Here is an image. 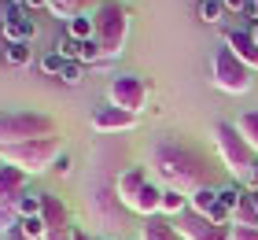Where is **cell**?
I'll list each match as a JSON object with an SVG mask.
<instances>
[{"mask_svg":"<svg viewBox=\"0 0 258 240\" xmlns=\"http://www.w3.org/2000/svg\"><path fill=\"white\" fill-rule=\"evenodd\" d=\"M151 166H155V174L170 188L184 192V196H192V192L210 185L207 155L199 148H192V144H184V140H173V137H162V140L151 144Z\"/></svg>","mask_w":258,"mask_h":240,"instance_id":"1","label":"cell"},{"mask_svg":"<svg viewBox=\"0 0 258 240\" xmlns=\"http://www.w3.org/2000/svg\"><path fill=\"white\" fill-rule=\"evenodd\" d=\"M92 37L103 48V59H118L125 37H129V15L118 0H103V4L92 11Z\"/></svg>","mask_w":258,"mask_h":240,"instance_id":"2","label":"cell"},{"mask_svg":"<svg viewBox=\"0 0 258 240\" xmlns=\"http://www.w3.org/2000/svg\"><path fill=\"white\" fill-rule=\"evenodd\" d=\"M214 148L221 155V163H225V170L232 177H240V181H247V174H251V166L258 163V155L247 140H243V133L236 129V122H214Z\"/></svg>","mask_w":258,"mask_h":240,"instance_id":"3","label":"cell"},{"mask_svg":"<svg viewBox=\"0 0 258 240\" xmlns=\"http://www.w3.org/2000/svg\"><path fill=\"white\" fill-rule=\"evenodd\" d=\"M55 129H59V126H55L52 115H41V111H4V115H0V148L55 137Z\"/></svg>","mask_w":258,"mask_h":240,"instance_id":"4","label":"cell"},{"mask_svg":"<svg viewBox=\"0 0 258 240\" xmlns=\"http://www.w3.org/2000/svg\"><path fill=\"white\" fill-rule=\"evenodd\" d=\"M59 137H44V140H26V144H11V148H0V159L19 166L26 174H44L55 170V159H59Z\"/></svg>","mask_w":258,"mask_h":240,"instance_id":"5","label":"cell"},{"mask_svg":"<svg viewBox=\"0 0 258 240\" xmlns=\"http://www.w3.org/2000/svg\"><path fill=\"white\" fill-rule=\"evenodd\" d=\"M254 70L251 67H243L236 56H232V48L221 41L218 44V52H214V59H210V81L221 89V92H232V96H243L251 85H254Z\"/></svg>","mask_w":258,"mask_h":240,"instance_id":"6","label":"cell"},{"mask_svg":"<svg viewBox=\"0 0 258 240\" xmlns=\"http://www.w3.org/2000/svg\"><path fill=\"white\" fill-rule=\"evenodd\" d=\"M107 104L122 107L129 115H140L148 104V81L137 78V74H122V78H111L107 85Z\"/></svg>","mask_w":258,"mask_h":240,"instance_id":"7","label":"cell"},{"mask_svg":"<svg viewBox=\"0 0 258 240\" xmlns=\"http://www.w3.org/2000/svg\"><path fill=\"white\" fill-rule=\"evenodd\" d=\"M170 225L184 240H232V225H214L207 214H196L192 207L177 218H170Z\"/></svg>","mask_w":258,"mask_h":240,"instance_id":"8","label":"cell"},{"mask_svg":"<svg viewBox=\"0 0 258 240\" xmlns=\"http://www.w3.org/2000/svg\"><path fill=\"white\" fill-rule=\"evenodd\" d=\"M92 129L96 133H129V129H137V115H129L114 104H103L92 111Z\"/></svg>","mask_w":258,"mask_h":240,"instance_id":"9","label":"cell"},{"mask_svg":"<svg viewBox=\"0 0 258 240\" xmlns=\"http://www.w3.org/2000/svg\"><path fill=\"white\" fill-rule=\"evenodd\" d=\"M26 170H19V166L4 163L0 166V203H8V207H15V203L26 196Z\"/></svg>","mask_w":258,"mask_h":240,"instance_id":"10","label":"cell"},{"mask_svg":"<svg viewBox=\"0 0 258 240\" xmlns=\"http://www.w3.org/2000/svg\"><path fill=\"white\" fill-rule=\"evenodd\" d=\"M225 44L232 48V56H236L243 67L258 70V41H254L251 30H229L225 33Z\"/></svg>","mask_w":258,"mask_h":240,"instance_id":"11","label":"cell"},{"mask_svg":"<svg viewBox=\"0 0 258 240\" xmlns=\"http://www.w3.org/2000/svg\"><path fill=\"white\" fill-rule=\"evenodd\" d=\"M148 185V170L144 166H129L125 174H118V181H114V196H118V203H125V207H133L137 192Z\"/></svg>","mask_w":258,"mask_h":240,"instance_id":"12","label":"cell"},{"mask_svg":"<svg viewBox=\"0 0 258 240\" xmlns=\"http://www.w3.org/2000/svg\"><path fill=\"white\" fill-rule=\"evenodd\" d=\"M26 8H11L8 11V22H4V37L11 44H30V37L37 33V26H33V19L22 15Z\"/></svg>","mask_w":258,"mask_h":240,"instance_id":"13","label":"cell"},{"mask_svg":"<svg viewBox=\"0 0 258 240\" xmlns=\"http://www.w3.org/2000/svg\"><path fill=\"white\" fill-rule=\"evenodd\" d=\"M103 0H48V11L55 19H78V15H89V11H96Z\"/></svg>","mask_w":258,"mask_h":240,"instance_id":"14","label":"cell"},{"mask_svg":"<svg viewBox=\"0 0 258 240\" xmlns=\"http://www.w3.org/2000/svg\"><path fill=\"white\" fill-rule=\"evenodd\" d=\"M129 211H137V214H144V218H151V214H159L162 211V188L155 181H148L144 188L137 192V200H133V207Z\"/></svg>","mask_w":258,"mask_h":240,"instance_id":"15","label":"cell"},{"mask_svg":"<svg viewBox=\"0 0 258 240\" xmlns=\"http://www.w3.org/2000/svg\"><path fill=\"white\" fill-rule=\"evenodd\" d=\"M232 225H251V229H258V196L254 192H243L240 203L232 207Z\"/></svg>","mask_w":258,"mask_h":240,"instance_id":"16","label":"cell"},{"mask_svg":"<svg viewBox=\"0 0 258 240\" xmlns=\"http://www.w3.org/2000/svg\"><path fill=\"white\" fill-rule=\"evenodd\" d=\"M140 240H184V236H177V229H173L170 222L144 218V225H140Z\"/></svg>","mask_w":258,"mask_h":240,"instance_id":"17","label":"cell"},{"mask_svg":"<svg viewBox=\"0 0 258 240\" xmlns=\"http://www.w3.org/2000/svg\"><path fill=\"white\" fill-rule=\"evenodd\" d=\"M188 211V196L177 188H162V211L159 214H166V218H177V214Z\"/></svg>","mask_w":258,"mask_h":240,"instance_id":"18","label":"cell"},{"mask_svg":"<svg viewBox=\"0 0 258 240\" xmlns=\"http://www.w3.org/2000/svg\"><path fill=\"white\" fill-rule=\"evenodd\" d=\"M15 211H19V218H41V211H44V192H26V196L15 203Z\"/></svg>","mask_w":258,"mask_h":240,"instance_id":"19","label":"cell"},{"mask_svg":"<svg viewBox=\"0 0 258 240\" xmlns=\"http://www.w3.org/2000/svg\"><path fill=\"white\" fill-rule=\"evenodd\" d=\"M236 129L243 133V140L254 148V155H258V111H243L240 118H236Z\"/></svg>","mask_w":258,"mask_h":240,"instance_id":"20","label":"cell"},{"mask_svg":"<svg viewBox=\"0 0 258 240\" xmlns=\"http://www.w3.org/2000/svg\"><path fill=\"white\" fill-rule=\"evenodd\" d=\"M214 203H218V188H199V192H192V196H188V207L196 211V214H207L210 207H214Z\"/></svg>","mask_w":258,"mask_h":240,"instance_id":"21","label":"cell"},{"mask_svg":"<svg viewBox=\"0 0 258 240\" xmlns=\"http://www.w3.org/2000/svg\"><path fill=\"white\" fill-rule=\"evenodd\" d=\"M67 26H70V37L74 41H89L92 37V15H78V19H70Z\"/></svg>","mask_w":258,"mask_h":240,"instance_id":"22","label":"cell"},{"mask_svg":"<svg viewBox=\"0 0 258 240\" xmlns=\"http://www.w3.org/2000/svg\"><path fill=\"white\" fill-rule=\"evenodd\" d=\"M225 15V0H199V19L203 22H218Z\"/></svg>","mask_w":258,"mask_h":240,"instance_id":"23","label":"cell"},{"mask_svg":"<svg viewBox=\"0 0 258 240\" xmlns=\"http://www.w3.org/2000/svg\"><path fill=\"white\" fill-rule=\"evenodd\" d=\"M19 211L15 207H8V203H0V236H8V233H15L19 229Z\"/></svg>","mask_w":258,"mask_h":240,"instance_id":"24","label":"cell"},{"mask_svg":"<svg viewBox=\"0 0 258 240\" xmlns=\"http://www.w3.org/2000/svg\"><path fill=\"white\" fill-rule=\"evenodd\" d=\"M19 233L30 236V240H44V218H22L19 222Z\"/></svg>","mask_w":258,"mask_h":240,"instance_id":"25","label":"cell"},{"mask_svg":"<svg viewBox=\"0 0 258 240\" xmlns=\"http://www.w3.org/2000/svg\"><path fill=\"white\" fill-rule=\"evenodd\" d=\"M4 59H8L11 67H26V63H30V44H8Z\"/></svg>","mask_w":258,"mask_h":240,"instance_id":"26","label":"cell"},{"mask_svg":"<svg viewBox=\"0 0 258 240\" xmlns=\"http://www.w3.org/2000/svg\"><path fill=\"white\" fill-rule=\"evenodd\" d=\"M63 67H67V59H63L59 52H48V56L41 59V70H44V74H63Z\"/></svg>","mask_w":258,"mask_h":240,"instance_id":"27","label":"cell"},{"mask_svg":"<svg viewBox=\"0 0 258 240\" xmlns=\"http://www.w3.org/2000/svg\"><path fill=\"white\" fill-rule=\"evenodd\" d=\"M59 78L67 81V85H81V63H67Z\"/></svg>","mask_w":258,"mask_h":240,"instance_id":"28","label":"cell"},{"mask_svg":"<svg viewBox=\"0 0 258 240\" xmlns=\"http://www.w3.org/2000/svg\"><path fill=\"white\" fill-rule=\"evenodd\" d=\"M232 240H258V229H251V225H232Z\"/></svg>","mask_w":258,"mask_h":240,"instance_id":"29","label":"cell"},{"mask_svg":"<svg viewBox=\"0 0 258 240\" xmlns=\"http://www.w3.org/2000/svg\"><path fill=\"white\" fill-rule=\"evenodd\" d=\"M251 0H225V11H247Z\"/></svg>","mask_w":258,"mask_h":240,"instance_id":"30","label":"cell"},{"mask_svg":"<svg viewBox=\"0 0 258 240\" xmlns=\"http://www.w3.org/2000/svg\"><path fill=\"white\" fill-rule=\"evenodd\" d=\"M243 185H247V188H254V192H258V163L251 166V174H247V181H243Z\"/></svg>","mask_w":258,"mask_h":240,"instance_id":"31","label":"cell"},{"mask_svg":"<svg viewBox=\"0 0 258 240\" xmlns=\"http://www.w3.org/2000/svg\"><path fill=\"white\" fill-rule=\"evenodd\" d=\"M55 170H59V174H70V159H67V155H59V159H55Z\"/></svg>","mask_w":258,"mask_h":240,"instance_id":"32","label":"cell"},{"mask_svg":"<svg viewBox=\"0 0 258 240\" xmlns=\"http://www.w3.org/2000/svg\"><path fill=\"white\" fill-rule=\"evenodd\" d=\"M22 8H26V11H33V8H48V0H26Z\"/></svg>","mask_w":258,"mask_h":240,"instance_id":"33","label":"cell"},{"mask_svg":"<svg viewBox=\"0 0 258 240\" xmlns=\"http://www.w3.org/2000/svg\"><path fill=\"white\" fill-rule=\"evenodd\" d=\"M4 240H30V236H22V233H19V229H15V233H8V236H4Z\"/></svg>","mask_w":258,"mask_h":240,"instance_id":"34","label":"cell"},{"mask_svg":"<svg viewBox=\"0 0 258 240\" xmlns=\"http://www.w3.org/2000/svg\"><path fill=\"white\" fill-rule=\"evenodd\" d=\"M74 240H89V233H81V229H74Z\"/></svg>","mask_w":258,"mask_h":240,"instance_id":"35","label":"cell"},{"mask_svg":"<svg viewBox=\"0 0 258 240\" xmlns=\"http://www.w3.org/2000/svg\"><path fill=\"white\" fill-rule=\"evenodd\" d=\"M8 4H15V8H22V4H26V0H8Z\"/></svg>","mask_w":258,"mask_h":240,"instance_id":"36","label":"cell"},{"mask_svg":"<svg viewBox=\"0 0 258 240\" xmlns=\"http://www.w3.org/2000/svg\"><path fill=\"white\" fill-rule=\"evenodd\" d=\"M251 33H254V41H258V22H254V26H251Z\"/></svg>","mask_w":258,"mask_h":240,"instance_id":"37","label":"cell"},{"mask_svg":"<svg viewBox=\"0 0 258 240\" xmlns=\"http://www.w3.org/2000/svg\"><path fill=\"white\" fill-rule=\"evenodd\" d=\"M0 166H4V159H0Z\"/></svg>","mask_w":258,"mask_h":240,"instance_id":"38","label":"cell"},{"mask_svg":"<svg viewBox=\"0 0 258 240\" xmlns=\"http://www.w3.org/2000/svg\"><path fill=\"white\" fill-rule=\"evenodd\" d=\"M100 240H107V236H100Z\"/></svg>","mask_w":258,"mask_h":240,"instance_id":"39","label":"cell"},{"mask_svg":"<svg viewBox=\"0 0 258 240\" xmlns=\"http://www.w3.org/2000/svg\"><path fill=\"white\" fill-rule=\"evenodd\" d=\"M254 196H258V192H254Z\"/></svg>","mask_w":258,"mask_h":240,"instance_id":"40","label":"cell"}]
</instances>
